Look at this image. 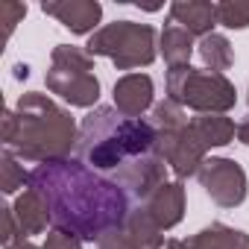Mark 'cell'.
Masks as SVG:
<instances>
[{"label":"cell","mask_w":249,"mask_h":249,"mask_svg":"<svg viewBox=\"0 0 249 249\" xmlns=\"http://www.w3.org/2000/svg\"><path fill=\"white\" fill-rule=\"evenodd\" d=\"M36 188L53 217V229L71 231L79 240H103L129 217V194L114 179L100 176L79 159H59L30 170Z\"/></svg>","instance_id":"6da1fadb"},{"label":"cell","mask_w":249,"mask_h":249,"mask_svg":"<svg viewBox=\"0 0 249 249\" xmlns=\"http://www.w3.org/2000/svg\"><path fill=\"white\" fill-rule=\"evenodd\" d=\"M79 129L65 106L47 94L27 91L12 108H3L0 117V144L3 153H12L18 161L47 164L71 159L76 150Z\"/></svg>","instance_id":"7a4b0ae2"},{"label":"cell","mask_w":249,"mask_h":249,"mask_svg":"<svg viewBox=\"0 0 249 249\" xmlns=\"http://www.w3.org/2000/svg\"><path fill=\"white\" fill-rule=\"evenodd\" d=\"M156 126L144 117H123L114 106L91 108L79 123L76 156L91 170H120L126 161L156 150Z\"/></svg>","instance_id":"3957f363"},{"label":"cell","mask_w":249,"mask_h":249,"mask_svg":"<svg viewBox=\"0 0 249 249\" xmlns=\"http://www.w3.org/2000/svg\"><path fill=\"white\" fill-rule=\"evenodd\" d=\"M85 50L91 56L111 59L117 71H135L156 62L159 33L150 24H138V21H111L88 38Z\"/></svg>","instance_id":"277c9868"},{"label":"cell","mask_w":249,"mask_h":249,"mask_svg":"<svg viewBox=\"0 0 249 249\" xmlns=\"http://www.w3.org/2000/svg\"><path fill=\"white\" fill-rule=\"evenodd\" d=\"M44 85L50 94L73 108H97L100 79L94 76V56L85 47L56 44L50 53V71L44 76Z\"/></svg>","instance_id":"5b68a950"},{"label":"cell","mask_w":249,"mask_h":249,"mask_svg":"<svg viewBox=\"0 0 249 249\" xmlns=\"http://www.w3.org/2000/svg\"><path fill=\"white\" fill-rule=\"evenodd\" d=\"M164 85L170 100L196 114H226L237 103V91L226 79V73H214L205 68H167Z\"/></svg>","instance_id":"8992f818"},{"label":"cell","mask_w":249,"mask_h":249,"mask_svg":"<svg viewBox=\"0 0 249 249\" xmlns=\"http://www.w3.org/2000/svg\"><path fill=\"white\" fill-rule=\"evenodd\" d=\"M196 179L205 188V194L211 196V202H217L220 208H237V205H243V199L249 194L246 170L234 159H226V156L205 159Z\"/></svg>","instance_id":"52a82bcc"},{"label":"cell","mask_w":249,"mask_h":249,"mask_svg":"<svg viewBox=\"0 0 249 249\" xmlns=\"http://www.w3.org/2000/svg\"><path fill=\"white\" fill-rule=\"evenodd\" d=\"M153 153H156V156L167 164V170H173V176L182 182V179L199 173L208 147L199 141L196 129L188 123V126L173 129V132H159V138H156V150H153Z\"/></svg>","instance_id":"ba28073f"},{"label":"cell","mask_w":249,"mask_h":249,"mask_svg":"<svg viewBox=\"0 0 249 249\" xmlns=\"http://www.w3.org/2000/svg\"><path fill=\"white\" fill-rule=\"evenodd\" d=\"M114 182L126 191L129 196L147 202V199L167 182V164H164L156 153H150V156L132 159V161L123 164L120 170H114Z\"/></svg>","instance_id":"9c48e42d"},{"label":"cell","mask_w":249,"mask_h":249,"mask_svg":"<svg viewBox=\"0 0 249 249\" xmlns=\"http://www.w3.org/2000/svg\"><path fill=\"white\" fill-rule=\"evenodd\" d=\"M41 12L56 18L65 30H71L73 36H94L100 18H103V6L97 0H44Z\"/></svg>","instance_id":"30bf717a"},{"label":"cell","mask_w":249,"mask_h":249,"mask_svg":"<svg viewBox=\"0 0 249 249\" xmlns=\"http://www.w3.org/2000/svg\"><path fill=\"white\" fill-rule=\"evenodd\" d=\"M114 108L123 114V117H144L147 108H153L156 103V88H153V79L147 73H126L114 82Z\"/></svg>","instance_id":"8fae6325"},{"label":"cell","mask_w":249,"mask_h":249,"mask_svg":"<svg viewBox=\"0 0 249 249\" xmlns=\"http://www.w3.org/2000/svg\"><path fill=\"white\" fill-rule=\"evenodd\" d=\"M170 24L188 30L194 38H205L217 27V3H208V0H176V3H170Z\"/></svg>","instance_id":"7c38bea8"},{"label":"cell","mask_w":249,"mask_h":249,"mask_svg":"<svg viewBox=\"0 0 249 249\" xmlns=\"http://www.w3.org/2000/svg\"><path fill=\"white\" fill-rule=\"evenodd\" d=\"M144 208H147V214H150L164 231H170L173 226H179L182 217H185V188H182V182H179V179H176V182H164V185L144 202Z\"/></svg>","instance_id":"4fadbf2b"},{"label":"cell","mask_w":249,"mask_h":249,"mask_svg":"<svg viewBox=\"0 0 249 249\" xmlns=\"http://www.w3.org/2000/svg\"><path fill=\"white\" fill-rule=\"evenodd\" d=\"M12 211L18 217V226L24 231V237H33V234H44L47 226L53 223L50 217V208L44 202V196L36 191V188H27L18 194V199L12 202Z\"/></svg>","instance_id":"5bb4252c"},{"label":"cell","mask_w":249,"mask_h":249,"mask_svg":"<svg viewBox=\"0 0 249 249\" xmlns=\"http://www.w3.org/2000/svg\"><path fill=\"white\" fill-rule=\"evenodd\" d=\"M185 243L188 249H249V234L226 223H211L196 234H191Z\"/></svg>","instance_id":"9a60e30c"},{"label":"cell","mask_w":249,"mask_h":249,"mask_svg":"<svg viewBox=\"0 0 249 249\" xmlns=\"http://www.w3.org/2000/svg\"><path fill=\"white\" fill-rule=\"evenodd\" d=\"M196 44H194V36L176 24H167L159 36V53L164 56L167 68H185L191 65V56H194Z\"/></svg>","instance_id":"2e32d148"},{"label":"cell","mask_w":249,"mask_h":249,"mask_svg":"<svg viewBox=\"0 0 249 249\" xmlns=\"http://www.w3.org/2000/svg\"><path fill=\"white\" fill-rule=\"evenodd\" d=\"M123 231L132 237V243L138 249H164V229L147 214V208H135L129 211L126 223H123Z\"/></svg>","instance_id":"e0dca14e"},{"label":"cell","mask_w":249,"mask_h":249,"mask_svg":"<svg viewBox=\"0 0 249 249\" xmlns=\"http://www.w3.org/2000/svg\"><path fill=\"white\" fill-rule=\"evenodd\" d=\"M191 126L196 129L199 141L211 150V147H226L234 141L237 135V126H234V120L226 117V114H196L191 117Z\"/></svg>","instance_id":"ac0fdd59"},{"label":"cell","mask_w":249,"mask_h":249,"mask_svg":"<svg viewBox=\"0 0 249 249\" xmlns=\"http://www.w3.org/2000/svg\"><path fill=\"white\" fill-rule=\"evenodd\" d=\"M196 53H199L205 71H214V73H226V71L234 65L231 41H229L223 33H211V36L199 38V41H196Z\"/></svg>","instance_id":"d6986e66"},{"label":"cell","mask_w":249,"mask_h":249,"mask_svg":"<svg viewBox=\"0 0 249 249\" xmlns=\"http://www.w3.org/2000/svg\"><path fill=\"white\" fill-rule=\"evenodd\" d=\"M150 123L156 126V132H173V129L188 126L191 120H188L185 108H182L176 100L164 97V100H159V103L153 106V117H150Z\"/></svg>","instance_id":"ffe728a7"},{"label":"cell","mask_w":249,"mask_h":249,"mask_svg":"<svg viewBox=\"0 0 249 249\" xmlns=\"http://www.w3.org/2000/svg\"><path fill=\"white\" fill-rule=\"evenodd\" d=\"M21 188L24 191L30 188V173L21 167V161L12 153H3L0 156V191L9 196V194H15Z\"/></svg>","instance_id":"44dd1931"},{"label":"cell","mask_w":249,"mask_h":249,"mask_svg":"<svg viewBox=\"0 0 249 249\" xmlns=\"http://www.w3.org/2000/svg\"><path fill=\"white\" fill-rule=\"evenodd\" d=\"M217 24L226 30H246L249 27V0H223V3H217Z\"/></svg>","instance_id":"7402d4cb"},{"label":"cell","mask_w":249,"mask_h":249,"mask_svg":"<svg viewBox=\"0 0 249 249\" xmlns=\"http://www.w3.org/2000/svg\"><path fill=\"white\" fill-rule=\"evenodd\" d=\"M27 15V3H18V0H3L0 3V24H3V38H9L15 33V27L24 21Z\"/></svg>","instance_id":"603a6c76"},{"label":"cell","mask_w":249,"mask_h":249,"mask_svg":"<svg viewBox=\"0 0 249 249\" xmlns=\"http://www.w3.org/2000/svg\"><path fill=\"white\" fill-rule=\"evenodd\" d=\"M0 220H3V234H0V243H3L6 249L15 246V243H21V240H27L24 231H21V226H18V217H15V211H12V205L0 208Z\"/></svg>","instance_id":"cb8c5ba5"},{"label":"cell","mask_w":249,"mask_h":249,"mask_svg":"<svg viewBox=\"0 0 249 249\" xmlns=\"http://www.w3.org/2000/svg\"><path fill=\"white\" fill-rule=\"evenodd\" d=\"M44 249H82V240L71 231H62V229H53L44 240Z\"/></svg>","instance_id":"d4e9b609"},{"label":"cell","mask_w":249,"mask_h":249,"mask_svg":"<svg viewBox=\"0 0 249 249\" xmlns=\"http://www.w3.org/2000/svg\"><path fill=\"white\" fill-rule=\"evenodd\" d=\"M97 249H138L135 243H132V237L123 231V226L117 229V231H111V234H106L100 243H97Z\"/></svg>","instance_id":"484cf974"},{"label":"cell","mask_w":249,"mask_h":249,"mask_svg":"<svg viewBox=\"0 0 249 249\" xmlns=\"http://www.w3.org/2000/svg\"><path fill=\"white\" fill-rule=\"evenodd\" d=\"M237 141H240L243 147H249V120H243L240 126H237Z\"/></svg>","instance_id":"4316f807"},{"label":"cell","mask_w":249,"mask_h":249,"mask_svg":"<svg viewBox=\"0 0 249 249\" xmlns=\"http://www.w3.org/2000/svg\"><path fill=\"white\" fill-rule=\"evenodd\" d=\"M164 249H188V243H185V240H176V237H170V240L164 243Z\"/></svg>","instance_id":"83f0119b"},{"label":"cell","mask_w":249,"mask_h":249,"mask_svg":"<svg viewBox=\"0 0 249 249\" xmlns=\"http://www.w3.org/2000/svg\"><path fill=\"white\" fill-rule=\"evenodd\" d=\"M30 76V68L27 65H15V79H27Z\"/></svg>","instance_id":"f1b7e54d"},{"label":"cell","mask_w":249,"mask_h":249,"mask_svg":"<svg viewBox=\"0 0 249 249\" xmlns=\"http://www.w3.org/2000/svg\"><path fill=\"white\" fill-rule=\"evenodd\" d=\"M9 249H44V246H36V243H30V240H21V243H15V246H9Z\"/></svg>","instance_id":"f546056e"}]
</instances>
